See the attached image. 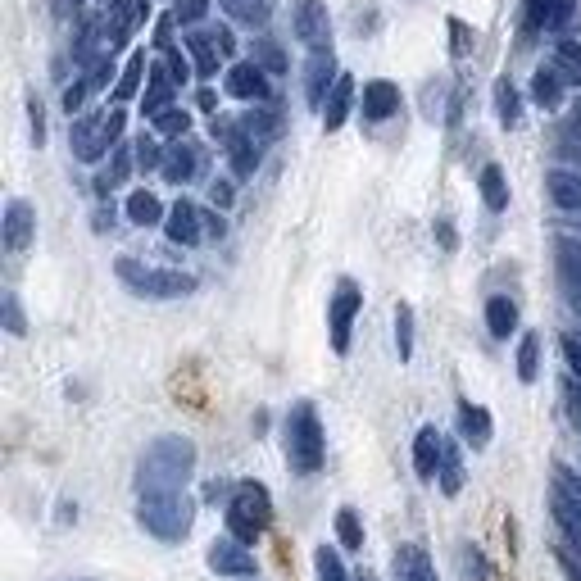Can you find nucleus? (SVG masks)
<instances>
[{"mask_svg": "<svg viewBox=\"0 0 581 581\" xmlns=\"http://www.w3.org/2000/svg\"><path fill=\"white\" fill-rule=\"evenodd\" d=\"M191 473H196V445L187 436H159L137 463V491L141 495L187 491Z\"/></svg>", "mask_w": 581, "mask_h": 581, "instance_id": "obj_1", "label": "nucleus"}, {"mask_svg": "<svg viewBox=\"0 0 581 581\" xmlns=\"http://www.w3.org/2000/svg\"><path fill=\"white\" fill-rule=\"evenodd\" d=\"M323 423H318V409L309 400L291 404V414H286V463H291V473L309 477L323 468Z\"/></svg>", "mask_w": 581, "mask_h": 581, "instance_id": "obj_2", "label": "nucleus"}, {"mask_svg": "<svg viewBox=\"0 0 581 581\" xmlns=\"http://www.w3.org/2000/svg\"><path fill=\"white\" fill-rule=\"evenodd\" d=\"M137 522L159 541H187L191 522H196V500L187 491H164V495H141Z\"/></svg>", "mask_w": 581, "mask_h": 581, "instance_id": "obj_3", "label": "nucleus"}, {"mask_svg": "<svg viewBox=\"0 0 581 581\" xmlns=\"http://www.w3.org/2000/svg\"><path fill=\"white\" fill-rule=\"evenodd\" d=\"M119 282L128 286L132 296H146V300H178V296H191L196 291V277L191 273H178V268H150L141 259H128L123 255L114 264Z\"/></svg>", "mask_w": 581, "mask_h": 581, "instance_id": "obj_4", "label": "nucleus"}, {"mask_svg": "<svg viewBox=\"0 0 581 581\" xmlns=\"http://www.w3.org/2000/svg\"><path fill=\"white\" fill-rule=\"evenodd\" d=\"M268 522H273V500L259 482H241L227 500V532L237 536V541L255 545L259 536L268 532Z\"/></svg>", "mask_w": 581, "mask_h": 581, "instance_id": "obj_5", "label": "nucleus"}, {"mask_svg": "<svg viewBox=\"0 0 581 581\" xmlns=\"http://www.w3.org/2000/svg\"><path fill=\"white\" fill-rule=\"evenodd\" d=\"M123 123H128L123 105L100 109V114H87V119H78V123H73V155H78L82 164H96V159L123 137Z\"/></svg>", "mask_w": 581, "mask_h": 581, "instance_id": "obj_6", "label": "nucleus"}, {"mask_svg": "<svg viewBox=\"0 0 581 581\" xmlns=\"http://www.w3.org/2000/svg\"><path fill=\"white\" fill-rule=\"evenodd\" d=\"M550 513L559 522L563 541L581 554V482L568 473V468H554V482H550Z\"/></svg>", "mask_w": 581, "mask_h": 581, "instance_id": "obj_7", "label": "nucleus"}, {"mask_svg": "<svg viewBox=\"0 0 581 581\" xmlns=\"http://www.w3.org/2000/svg\"><path fill=\"white\" fill-rule=\"evenodd\" d=\"M364 309V296H359V286L345 277L336 282V296L327 305V327H332V350L336 355H350V332H355V318Z\"/></svg>", "mask_w": 581, "mask_h": 581, "instance_id": "obj_8", "label": "nucleus"}, {"mask_svg": "<svg viewBox=\"0 0 581 581\" xmlns=\"http://www.w3.org/2000/svg\"><path fill=\"white\" fill-rule=\"evenodd\" d=\"M296 37L309 50H332V19L323 0H300L296 5Z\"/></svg>", "mask_w": 581, "mask_h": 581, "instance_id": "obj_9", "label": "nucleus"}, {"mask_svg": "<svg viewBox=\"0 0 581 581\" xmlns=\"http://www.w3.org/2000/svg\"><path fill=\"white\" fill-rule=\"evenodd\" d=\"M209 568H214L218 577H250V572H255V554H250L246 541L223 536V541L209 545Z\"/></svg>", "mask_w": 581, "mask_h": 581, "instance_id": "obj_10", "label": "nucleus"}, {"mask_svg": "<svg viewBox=\"0 0 581 581\" xmlns=\"http://www.w3.org/2000/svg\"><path fill=\"white\" fill-rule=\"evenodd\" d=\"M227 96H237V100H268L273 96V87H268V73L259 69L255 60H241V64H232V69H227Z\"/></svg>", "mask_w": 581, "mask_h": 581, "instance_id": "obj_11", "label": "nucleus"}, {"mask_svg": "<svg viewBox=\"0 0 581 581\" xmlns=\"http://www.w3.org/2000/svg\"><path fill=\"white\" fill-rule=\"evenodd\" d=\"M164 232L173 246H200L205 237V218L191 200H178V205H168V218H164Z\"/></svg>", "mask_w": 581, "mask_h": 581, "instance_id": "obj_12", "label": "nucleus"}, {"mask_svg": "<svg viewBox=\"0 0 581 581\" xmlns=\"http://www.w3.org/2000/svg\"><path fill=\"white\" fill-rule=\"evenodd\" d=\"M554 259H559V286H563V296H568V305L581 314V241L559 237V246H554Z\"/></svg>", "mask_w": 581, "mask_h": 581, "instance_id": "obj_13", "label": "nucleus"}, {"mask_svg": "<svg viewBox=\"0 0 581 581\" xmlns=\"http://www.w3.org/2000/svg\"><path fill=\"white\" fill-rule=\"evenodd\" d=\"M336 78H341V73H336L332 50H314V55H309V73H305V100H309V105L323 109L327 91L336 87Z\"/></svg>", "mask_w": 581, "mask_h": 581, "instance_id": "obj_14", "label": "nucleus"}, {"mask_svg": "<svg viewBox=\"0 0 581 581\" xmlns=\"http://www.w3.org/2000/svg\"><path fill=\"white\" fill-rule=\"evenodd\" d=\"M32 232H37V214H32L28 200H10L5 205V250H28L32 246Z\"/></svg>", "mask_w": 581, "mask_h": 581, "instance_id": "obj_15", "label": "nucleus"}, {"mask_svg": "<svg viewBox=\"0 0 581 581\" xmlns=\"http://www.w3.org/2000/svg\"><path fill=\"white\" fill-rule=\"evenodd\" d=\"M159 173H164L173 187H187L191 178L200 173V146H191V141H178V146L164 150V164H159Z\"/></svg>", "mask_w": 581, "mask_h": 581, "instance_id": "obj_16", "label": "nucleus"}, {"mask_svg": "<svg viewBox=\"0 0 581 581\" xmlns=\"http://www.w3.org/2000/svg\"><path fill=\"white\" fill-rule=\"evenodd\" d=\"M391 568H395V581H436L432 554H427L418 541L400 545V550H395V559H391Z\"/></svg>", "mask_w": 581, "mask_h": 581, "instance_id": "obj_17", "label": "nucleus"}, {"mask_svg": "<svg viewBox=\"0 0 581 581\" xmlns=\"http://www.w3.org/2000/svg\"><path fill=\"white\" fill-rule=\"evenodd\" d=\"M441 454H445V441L436 427H423V432L414 436V473L423 477V482H436V473H441Z\"/></svg>", "mask_w": 581, "mask_h": 581, "instance_id": "obj_18", "label": "nucleus"}, {"mask_svg": "<svg viewBox=\"0 0 581 581\" xmlns=\"http://www.w3.org/2000/svg\"><path fill=\"white\" fill-rule=\"evenodd\" d=\"M577 0H527V28L536 32H559L572 19Z\"/></svg>", "mask_w": 581, "mask_h": 581, "instance_id": "obj_19", "label": "nucleus"}, {"mask_svg": "<svg viewBox=\"0 0 581 581\" xmlns=\"http://www.w3.org/2000/svg\"><path fill=\"white\" fill-rule=\"evenodd\" d=\"M395 109H400V87L386 82V78L368 82V87H364V119L368 123H386Z\"/></svg>", "mask_w": 581, "mask_h": 581, "instance_id": "obj_20", "label": "nucleus"}, {"mask_svg": "<svg viewBox=\"0 0 581 581\" xmlns=\"http://www.w3.org/2000/svg\"><path fill=\"white\" fill-rule=\"evenodd\" d=\"M545 191L559 209L568 214H581V168H554L550 178H545Z\"/></svg>", "mask_w": 581, "mask_h": 581, "instance_id": "obj_21", "label": "nucleus"}, {"mask_svg": "<svg viewBox=\"0 0 581 581\" xmlns=\"http://www.w3.org/2000/svg\"><path fill=\"white\" fill-rule=\"evenodd\" d=\"M350 105H355V78L350 73H341L336 78V87L327 91V105H323V128L336 132L345 119H350Z\"/></svg>", "mask_w": 581, "mask_h": 581, "instance_id": "obj_22", "label": "nucleus"}, {"mask_svg": "<svg viewBox=\"0 0 581 581\" xmlns=\"http://www.w3.org/2000/svg\"><path fill=\"white\" fill-rule=\"evenodd\" d=\"M459 432H463V441L473 445V450H486V445H491V414H486L482 404L463 400L459 404Z\"/></svg>", "mask_w": 581, "mask_h": 581, "instance_id": "obj_23", "label": "nucleus"}, {"mask_svg": "<svg viewBox=\"0 0 581 581\" xmlns=\"http://www.w3.org/2000/svg\"><path fill=\"white\" fill-rule=\"evenodd\" d=\"M532 100L541 109H559V100H563V69L559 64H541V69L532 73Z\"/></svg>", "mask_w": 581, "mask_h": 581, "instance_id": "obj_24", "label": "nucleus"}, {"mask_svg": "<svg viewBox=\"0 0 581 581\" xmlns=\"http://www.w3.org/2000/svg\"><path fill=\"white\" fill-rule=\"evenodd\" d=\"M187 55H191V64H196V73H200V78L218 73V60H227L223 50H218L214 32H191V37H187Z\"/></svg>", "mask_w": 581, "mask_h": 581, "instance_id": "obj_25", "label": "nucleus"}, {"mask_svg": "<svg viewBox=\"0 0 581 581\" xmlns=\"http://www.w3.org/2000/svg\"><path fill=\"white\" fill-rule=\"evenodd\" d=\"M486 327H491L495 341H509L518 332V305L509 296H491L486 300Z\"/></svg>", "mask_w": 581, "mask_h": 581, "instance_id": "obj_26", "label": "nucleus"}, {"mask_svg": "<svg viewBox=\"0 0 581 581\" xmlns=\"http://www.w3.org/2000/svg\"><path fill=\"white\" fill-rule=\"evenodd\" d=\"M173 87H178V82L168 78L164 69L150 73V87H146V96H141V109H146V119H155V114L173 109Z\"/></svg>", "mask_w": 581, "mask_h": 581, "instance_id": "obj_27", "label": "nucleus"}, {"mask_svg": "<svg viewBox=\"0 0 581 581\" xmlns=\"http://www.w3.org/2000/svg\"><path fill=\"white\" fill-rule=\"evenodd\" d=\"M477 187H482V200L491 214H500V209H509V182H504V168L500 164H486L482 178H477Z\"/></svg>", "mask_w": 581, "mask_h": 581, "instance_id": "obj_28", "label": "nucleus"}, {"mask_svg": "<svg viewBox=\"0 0 581 581\" xmlns=\"http://www.w3.org/2000/svg\"><path fill=\"white\" fill-rule=\"evenodd\" d=\"M128 218L137 227H155V223H164V218H168V209L159 205L155 191H132V196H128Z\"/></svg>", "mask_w": 581, "mask_h": 581, "instance_id": "obj_29", "label": "nucleus"}, {"mask_svg": "<svg viewBox=\"0 0 581 581\" xmlns=\"http://www.w3.org/2000/svg\"><path fill=\"white\" fill-rule=\"evenodd\" d=\"M132 164H137V150H114V159H109V168L96 178V191L100 196H109L114 187H123V182L132 178Z\"/></svg>", "mask_w": 581, "mask_h": 581, "instance_id": "obj_30", "label": "nucleus"}, {"mask_svg": "<svg viewBox=\"0 0 581 581\" xmlns=\"http://www.w3.org/2000/svg\"><path fill=\"white\" fill-rule=\"evenodd\" d=\"M223 10L237 23H250V28H264L268 14H273V0H223Z\"/></svg>", "mask_w": 581, "mask_h": 581, "instance_id": "obj_31", "label": "nucleus"}, {"mask_svg": "<svg viewBox=\"0 0 581 581\" xmlns=\"http://www.w3.org/2000/svg\"><path fill=\"white\" fill-rule=\"evenodd\" d=\"M141 78H146V50H137V55H132L128 60V69L119 73V82H114V100H132L141 91Z\"/></svg>", "mask_w": 581, "mask_h": 581, "instance_id": "obj_32", "label": "nucleus"}, {"mask_svg": "<svg viewBox=\"0 0 581 581\" xmlns=\"http://www.w3.org/2000/svg\"><path fill=\"white\" fill-rule=\"evenodd\" d=\"M445 495H459L463 491V459H459V445L445 441V454H441V473H436Z\"/></svg>", "mask_w": 581, "mask_h": 581, "instance_id": "obj_33", "label": "nucleus"}, {"mask_svg": "<svg viewBox=\"0 0 581 581\" xmlns=\"http://www.w3.org/2000/svg\"><path fill=\"white\" fill-rule=\"evenodd\" d=\"M518 377L522 382H536L541 377V336L536 332H527L518 341Z\"/></svg>", "mask_w": 581, "mask_h": 581, "instance_id": "obj_34", "label": "nucleus"}, {"mask_svg": "<svg viewBox=\"0 0 581 581\" xmlns=\"http://www.w3.org/2000/svg\"><path fill=\"white\" fill-rule=\"evenodd\" d=\"M336 536H341V545L350 554L364 550V522H359V513L345 504V509H336Z\"/></svg>", "mask_w": 581, "mask_h": 581, "instance_id": "obj_35", "label": "nucleus"}, {"mask_svg": "<svg viewBox=\"0 0 581 581\" xmlns=\"http://www.w3.org/2000/svg\"><path fill=\"white\" fill-rule=\"evenodd\" d=\"M314 572H318V581H350V572H345L341 554L332 545H318L314 550Z\"/></svg>", "mask_w": 581, "mask_h": 581, "instance_id": "obj_36", "label": "nucleus"}, {"mask_svg": "<svg viewBox=\"0 0 581 581\" xmlns=\"http://www.w3.org/2000/svg\"><path fill=\"white\" fill-rule=\"evenodd\" d=\"M155 132H159V137H173V141L187 137V132H191V114L182 105L164 109V114H155Z\"/></svg>", "mask_w": 581, "mask_h": 581, "instance_id": "obj_37", "label": "nucleus"}, {"mask_svg": "<svg viewBox=\"0 0 581 581\" xmlns=\"http://www.w3.org/2000/svg\"><path fill=\"white\" fill-rule=\"evenodd\" d=\"M395 350L400 359L414 355V309L409 305H395Z\"/></svg>", "mask_w": 581, "mask_h": 581, "instance_id": "obj_38", "label": "nucleus"}, {"mask_svg": "<svg viewBox=\"0 0 581 581\" xmlns=\"http://www.w3.org/2000/svg\"><path fill=\"white\" fill-rule=\"evenodd\" d=\"M495 114H500L504 128H513V123H518V91H513L509 78L495 82Z\"/></svg>", "mask_w": 581, "mask_h": 581, "instance_id": "obj_39", "label": "nucleus"}, {"mask_svg": "<svg viewBox=\"0 0 581 581\" xmlns=\"http://www.w3.org/2000/svg\"><path fill=\"white\" fill-rule=\"evenodd\" d=\"M241 128H246L255 141H273L282 123H277V114H268V109H255V114H246V119H241Z\"/></svg>", "mask_w": 581, "mask_h": 581, "instance_id": "obj_40", "label": "nucleus"}, {"mask_svg": "<svg viewBox=\"0 0 581 581\" xmlns=\"http://www.w3.org/2000/svg\"><path fill=\"white\" fill-rule=\"evenodd\" d=\"M463 577L468 581H491V568H486V554L477 545H463Z\"/></svg>", "mask_w": 581, "mask_h": 581, "instance_id": "obj_41", "label": "nucleus"}, {"mask_svg": "<svg viewBox=\"0 0 581 581\" xmlns=\"http://www.w3.org/2000/svg\"><path fill=\"white\" fill-rule=\"evenodd\" d=\"M563 409H568V418H572V427L581 432V382L577 377H563Z\"/></svg>", "mask_w": 581, "mask_h": 581, "instance_id": "obj_42", "label": "nucleus"}, {"mask_svg": "<svg viewBox=\"0 0 581 581\" xmlns=\"http://www.w3.org/2000/svg\"><path fill=\"white\" fill-rule=\"evenodd\" d=\"M559 69L581 82V41H559Z\"/></svg>", "mask_w": 581, "mask_h": 581, "instance_id": "obj_43", "label": "nucleus"}, {"mask_svg": "<svg viewBox=\"0 0 581 581\" xmlns=\"http://www.w3.org/2000/svg\"><path fill=\"white\" fill-rule=\"evenodd\" d=\"M255 55H259V69H264V73H282L286 69V60H282V50H277L273 46V41H259V50H255Z\"/></svg>", "mask_w": 581, "mask_h": 581, "instance_id": "obj_44", "label": "nucleus"}, {"mask_svg": "<svg viewBox=\"0 0 581 581\" xmlns=\"http://www.w3.org/2000/svg\"><path fill=\"white\" fill-rule=\"evenodd\" d=\"M137 164L141 168H159V164H164V150L155 146V137H137Z\"/></svg>", "mask_w": 581, "mask_h": 581, "instance_id": "obj_45", "label": "nucleus"}, {"mask_svg": "<svg viewBox=\"0 0 581 581\" xmlns=\"http://www.w3.org/2000/svg\"><path fill=\"white\" fill-rule=\"evenodd\" d=\"M164 60H168V78L178 82V87H182V82H191V73H196V64H187V60H182V50H168Z\"/></svg>", "mask_w": 581, "mask_h": 581, "instance_id": "obj_46", "label": "nucleus"}, {"mask_svg": "<svg viewBox=\"0 0 581 581\" xmlns=\"http://www.w3.org/2000/svg\"><path fill=\"white\" fill-rule=\"evenodd\" d=\"M209 10V0H178V10H173V19L178 23H200Z\"/></svg>", "mask_w": 581, "mask_h": 581, "instance_id": "obj_47", "label": "nucleus"}, {"mask_svg": "<svg viewBox=\"0 0 581 581\" xmlns=\"http://www.w3.org/2000/svg\"><path fill=\"white\" fill-rule=\"evenodd\" d=\"M87 96H91V82L87 78L73 82V87H64V109H69V114H78V109L87 105Z\"/></svg>", "mask_w": 581, "mask_h": 581, "instance_id": "obj_48", "label": "nucleus"}, {"mask_svg": "<svg viewBox=\"0 0 581 581\" xmlns=\"http://www.w3.org/2000/svg\"><path fill=\"white\" fill-rule=\"evenodd\" d=\"M563 359H568V373L581 382V336H563Z\"/></svg>", "mask_w": 581, "mask_h": 581, "instance_id": "obj_49", "label": "nucleus"}, {"mask_svg": "<svg viewBox=\"0 0 581 581\" xmlns=\"http://www.w3.org/2000/svg\"><path fill=\"white\" fill-rule=\"evenodd\" d=\"M5 327H10L14 336L28 332V323H23V309H19V300H14V296H5Z\"/></svg>", "mask_w": 581, "mask_h": 581, "instance_id": "obj_50", "label": "nucleus"}, {"mask_svg": "<svg viewBox=\"0 0 581 581\" xmlns=\"http://www.w3.org/2000/svg\"><path fill=\"white\" fill-rule=\"evenodd\" d=\"M28 114H32V141H37V146H41V141H46V114H41V105H37V100H32V105H28Z\"/></svg>", "mask_w": 581, "mask_h": 581, "instance_id": "obj_51", "label": "nucleus"}, {"mask_svg": "<svg viewBox=\"0 0 581 581\" xmlns=\"http://www.w3.org/2000/svg\"><path fill=\"white\" fill-rule=\"evenodd\" d=\"M214 41H218V50H223V55H237V37H232V28H223V23H218Z\"/></svg>", "mask_w": 581, "mask_h": 581, "instance_id": "obj_52", "label": "nucleus"}, {"mask_svg": "<svg viewBox=\"0 0 581 581\" xmlns=\"http://www.w3.org/2000/svg\"><path fill=\"white\" fill-rule=\"evenodd\" d=\"M209 200H214V205H232V182H214V187H209Z\"/></svg>", "mask_w": 581, "mask_h": 581, "instance_id": "obj_53", "label": "nucleus"}, {"mask_svg": "<svg viewBox=\"0 0 581 581\" xmlns=\"http://www.w3.org/2000/svg\"><path fill=\"white\" fill-rule=\"evenodd\" d=\"M436 237H441V246H445V250H454V246H459V241H454L450 218H441V223H436Z\"/></svg>", "mask_w": 581, "mask_h": 581, "instance_id": "obj_54", "label": "nucleus"}, {"mask_svg": "<svg viewBox=\"0 0 581 581\" xmlns=\"http://www.w3.org/2000/svg\"><path fill=\"white\" fill-rule=\"evenodd\" d=\"M200 218H205V232H209V237H223V232H227V223L218 214H200Z\"/></svg>", "mask_w": 581, "mask_h": 581, "instance_id": "obj_55", "label": "nucleus"}, {"mask_svg": "<svg viewBox=\"0 0 581 581\" xmlns=\"http://www.w3.org/2000/svg\"><path fill=\"white\" fill-rule=\"evenodd\" d=\"M568 137H572V141H581V105L568 114Z\"/></svg>", "mask_w": 581, "mask_h": 581, "instance_id": "obj_56", "label": "nucleus"}, {"mask_svg": "<svg viewBox=\"0 0 581 581\" xmlns=\"http://www.w3.org/2000/svg\"><path fill=\"white\" fill-rule=\"evenodd\" d=\"M196 105H200V109H214V105H218V96L205 87V91H196Z\"/></svg>", "mask_w": 581, "mask_h": 581, "instance_id": "obj_57", "label": "nucleus"}, {"mask_svg": "<svg viewBox=\"0 0 581 581\" xmlns=\"http://www.w3.org/2000/svg\"><path fill=\"white\" fill-rule=\"evenodd\" d=\"M568 159H577V164H581V150H568Z\"/></svg>", "mask_w": 581, "mask_h": 581, "instance_id": "obj_58", "label": "nucleus"}, {"mask_svg": "<svg viewBox=\"0 0 581 581\" xmlns=\"http://www.w3.org/2000/svg\"><path fill=\"white\" fill-rule=\"evenodd\" d=\"M359 581H377V577H373V572H364V577H359Z\"/></svg>", "mask_w": 581, "mask_h": 581, "instance_id": "obj_59", "label": "nucleus"}]
</instances>
